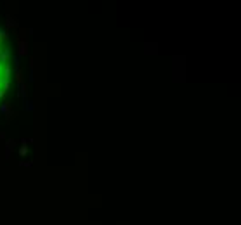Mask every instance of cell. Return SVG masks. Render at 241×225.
<instances>
[{
    "instance_id": "10",
    "label": "cell",
    "mask_w": 241,
    "mask_h": 225,
    "mask_svg": "<svg viewBox=\"0 0 241 225\" xmlns=\"http://www.w3.org/2000/svg\"><path fill=\"white\" fill-rule=\"evenodd\" d=\"M2 71H4V64H0V76H2Z\"/></svg>"
},
{
    "instance_id": "9",
    "label": "cell",
    "mask_w": 241,
    "mask_h": 225,
    "mask_svg": "<svg viewBox=\"0 0 241 225\" xmlns=\"http://www.w3.org/2000/svg\"><path fill=\"white\" fill-rule=\"evenodd\" d=\"M7 38H9V33H5V31H2V30H0V45H2V42H4V40H7Z\"/></svg>"
},
{
    "instance_id": "2",
    "label": "cell",
    "mask_w": 241,
    "mask_h": 225,
    "mask_svg": "<svg viewBox=\"0 0 241 225\" xmlns=\"http://www.w3.org/2000/svg\"><path fill=\"white\" fill-rule=\"evenodd\" d=\"M5 146H7V147H5V156L9 158V156H11V151L16 147V140H14V139H11V140H7V144H5Z\"/></svg>"
},
{
    "instance_id": "11",
    "label": "cell",
    "mask_w": 241,
    "mask_h": 225,
    "mask_svg": "<svg viewBox=\"0 0 241 225\" xmlns=\"http://www.w3.org/2000/svg\"><path fill=\"white\" fill-rule=\"evenodd\" d=\"M0 139H4V133H2V132H0Z\"/></svg>"
},
{
    "instance_id": "4",
    "label": "cell",
    "mask_w": 241,
    "mask_h": 225,
    "mask_svg": "<svg viewBox=\"0 0 241 225\" xmlns=\"http://www.w3.org/2000/svg\"><path fill=\"white\" fill-rule=\"evenodd\" d=\"M9 56H11V52H9V50H2V54H0V64H7V59H9Z\"/></svg>"
},
{
    "instance_id": "3",
    "label": "cell",
    "mask_w": 241,
    "mask_h": 225,
    "mask_svg": "<svg viewBox=\"0 0 241 225\" xmlns=\"http://www.w3.org/2000/svg\"><path fill=\"white\" fill-rule=\"evenodd\" d=\"M26 144H28V140L23 139V147L19 149V156H21V158H24V156L28 154V146H26Z\"/></svg>"
},
{
    "instance_id": "7",
    "label": "cell",
    "mask_w": 241,
    "mask_h": 225,
    "mask_svg": "<svg viewBox=\"0 0 241 225\" xmlns=\"http://www.w3.org/2000/svg\"><path fill=\"white\" fill-rule=\"evenodd\" d=\"M5 24H7V28H9V30H11V28H16V26H18L16 19H14V18H11V16L7 18V23H5Z\"/></svg>"
},
{
    "instance_id": "5",
    "label": "cell",
    "mask_w": 241,
    "mask_h": 225,
    "mask_svg": "<svg viewBox=\"0 0 241 225\" xmlns=\"http://www.w3.org/2000/svg\"><path fill=\"white\" fill-rule=\"evenodd\" d=\"M2 76H4V80H9V78H11V66H9V64H5V66H4Z\"/></svg>"
},
{
    "instance_id": "8",
    "label": "cell",
    "mask_w": 241,
    "mask_h": 225,
    "mask_svg": "<svg viewBox=\"0 0 241 225\" xmlns=\"http://www.w3.org/2000/svg\"><path fill=\"white\" fill-rule=\"evenodd\" d=\"M19 97L21 99H26V85H19Z\"/></svg>"
},
{
    "instance_id": "6",
    "label": "cell",
    "mask_w": 241,
    "mask_h": 225,
    "mask_svg": "<svg viewBox=\"0 0 241 225\" xmlns=\"http://www.w3.org/2000/svg\"><path fill=\"white\" fill-rule=\"evenodd\" d=\"M16 80H18V85H23L24 83V78H23V71L16 68Z\"/></svg>"
},
{
    "instance_id": "1",
    "label": "cell",
    "mask_w": 241,
    "mask_h": 225,
    "mask_svg": "<svg viewBox=\"0 0 241 225\" xmlns=\"http://www.w3.org/2000/svg\"><path fill=\"white\" fill-rule=\"evenodd\" d=\"M0 112L7 116V121H12V118L16 116V112L12 111V102H9V100L0 106Z\"/></svg>"
}]
</instances>
